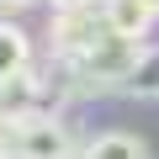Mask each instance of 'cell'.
Listing matches in <instances>:
<instances>
[{
  "instance_id": "cell-1",
  "label": "cell",
  "mask_w": 159,
  "mask_h": 159,
  "mask_svg": "<svg viewBox=\"0 0 159 159\" xmlns=\"http://www.w3.org/2000/svg\"><path fill=\"white\" fill-rule=\"evenodd\" d=\"M0 138H6L0 154H11V159H80V148H85L74 138V127L53 111H37L16 127H0Z\"/></svg>"
},
{
  "instance_id": "cell-2",
  "label": "cell",
  "mask_w": 159,
  "mask_h": 159,
  "mask_svg": "<svg viewBox=\"0 0 159 159\" xmlns=\"http://www.w3.org/2000/svg\"><path fill=\"white\" fill-rule=\"evenodd\" d=\"M106 37H111V27H106V16H101L96 6L53 11V21H48V58H58V64H85Z\"/></svg>"
},
{
  "instance_id": "cell-3",
  "label": "cell",
  "mask_w": 159,
  "mask_h": 159,
  "mask_svg": "<svg viewBox=\"0 0 159 159\" xmlns=\"http://www.w3.org/2000/svg\"><path fill=\"white\" fill-rule=\"evenodd\" d=\"M101 16H106L111 37H127V43H148L154 11L143 6V0H101Z\"/></svg>"
},
{
  "instance_id": "cell-4",
  "label": "cell",
  "mask_w": 159,
  "mask_h": 159,
  "mask_svg": "<svg viewBox=\"0 0 159 159\" xmlns=\"http://www.w3.org/2000/svg\"><path fill=\"white\" fill-rule=\"evenodd\" d=\"M80 159H148V143L138 133H127V127H106L80 148Z\"/></svg>"
},
{
  "instance_id": "cell-5",
  "label": "cell",
  "mask_w": 159,
  "mask_h": 159,
  "mask_svg": "<svg viewBox=\"0 0 159 159\" xmlns=\"http://www.w3.org/2000/svg\"><path fill=\"white\" fill-rule=\"evenodd\" d=\"M21 69H32V43H27L21 27L0 21V80H11V74H21Z\"/></svg>"
},
{
  "instance_id": "cell-6",
  "label": "cell",
  "mask_w": 159,
  "mask_h": 159,
  "mask_svg": "<svg viewBox=\"0 0 159 159\" xmlns=\"http://www.w3.org/2000/svg\"><path fill=\"white\" fill-rule=\"evenodd\" d=\"M122 90L138 96V101H159V48H143V64L133 69V80Z\"/></svg>"
},
{
  "instance_id": "cell-7",
  "label": "cell",
  "mask_w": 159,
  "mask_h": 159,
  "mask_svg": "<svg viewBox=\"0 0 159 159\" xmlns=\"http://www.w3.org/2000/svg\"><path fill=\"white\" fill-rule=\"evenodd\" d=\"M53 11H80V6H90V0H48Z\"/></svg>"
},
{
  "instance_id": "cell-8",
  "label": "cell",
  "mask_w": 159,
  "mask_h": 159,
  "mask_svg": "<svg viewBox=\"0 0 159 159\" xmlns=\"http://www.w3.org/2000/svg\"><path fill=\"white\" fill-rule=\"evenodd\" d=\"M6 11H27V6H37V0H0Z\"/></svg>"
},
{
  "instance_id": "cell-9",
  "label": "cell",
  "mask_w": 159,
  "mask_h": 159,
  "mask_svg": "<svg viewBox=\"0 0 159 159\" xmlns=\"http://www.w3.org/2000/svg\"><path fill=\"white\" fill-rule=\"evenodd\" d=\"M143 6H148V11H154V16H159V0H143Z\"/></svg>"
},
{
  "instance_id": "cell-10",
  "label": "cell",
  "mask_w": 159,
  "mask_h": 159,
  "mask_svg": "<svg viewBox=\"0 0 159 159\" xmlns=\"http://www.w3.org/2000/svg\"><path fill=\"white\" fill-rule=\"evenodd\" d=\"M0 159H6V154H0Z\"/></svg>"
}]
</instances>
